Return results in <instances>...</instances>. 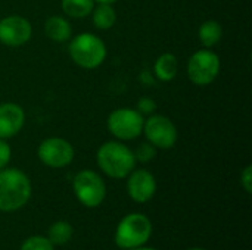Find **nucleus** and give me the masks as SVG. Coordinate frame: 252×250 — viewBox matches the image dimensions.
<instances>
[{"instance_id": "nucleus-11", "label": "nucleus", "mask_w": 252, "mask_h": 250, "mask_svg": "<svg viewBox=\"0 0 252 250\" xmlns=\"http://www.w3.org/2000/svg\"><path fill=\"white\" fill-rule=\"evenodd\" d=\"M128 196L137 203L149 202L157 192V180L146 169H133L127 181Z\"/></svg>"}, {"instance_id": "nucleus-10", "label": "nucleus", "mask_w": 252, "mask_h": 250, "mask_svg": "<svg viewBox=\"0 0 252 250\" xmlns=\"http://www.w3.org/2000/svg\"><path fill=\"white\" fill-rule=\"evenodd\" d=\"M32 37L31 22L21 15L0 18V43L6 47H21Z\"/></svg>"}, {"instance_id": "nucleus-1", "label": "nucleus", "mask_w": 252, "mask_h": 250, "mask_svg": "<svg viewBox=\"0 0 252 250\" xmlns=\"http://www.w3.org/2000/svg\"><path fill=\"white\" fill-rule=\"evenodd\" d=\"M96 161L100 171L115 180L128 177L137 162L134 158V152L120 140L105 141L97 149Z\"/></svg>"}, {"instance_id": "nucleus-26", "label": "nucleus", "mask_w": 252, "mask_h": 250, "mask_svg": "<svg viewBox=\"0 0 252 250\" xmlns=\"http://www.w3.org/2000/svg\"><path fill=\"white\" fill-rule=\"evenodd\" d=\"M126 250H155V249H152V248H134V249H126Z\"/></svg>"}, {"instance_id": "nucleus-3", "label": "nucleus", "mask_w": 252, "mask_h": 250, "mask_svg": "<svg viewBox=\"0 0 252 250\" xmlns=\"http://www.w3.org/2000/svg\"><path fill=\"white\" fill-rule=\"evenodd\" d=\"M68 53L78 68L96 69L103 65L108 56V49L99 35L93 32H80L69 40Z\"/></svg>"}, {"instance_id": "nucleus-20", "label": "nucleus", "mask_w": 252, "mask_h": 250, "mask_svg": "<svg viewBox=\"0 0 252 250\" xmlns=\"http://www.w3.org/2000/svg\"><path fill=\"white\" fill-rule=\"evenodd\" d=\"M21 250H55V249H53V245L49 242V239H47V237L34 236V237L27 239V240L22 243Z\"/></svg>"}, {"instance_id": "nucleus-6", "label": "nucleus", "mask_w": 252, "mask_h": 250, "mask_svg": "<svg viewBox=\"0 0 252 250\" xmlns=\"http://www.w3.org/2000/svg\"><path fill=\"white\" fill-rule=\"evenodd\" d=\"M221 62L216 52L211 49L196 50L188 60L186 72L189 80L198 87H207L216 81L220 74Z\"/></svg>"}, {"instance_id": "nucleus-27", "label": "nucleus", "mask_w": 252, "mask_h": 250, "mask_svg": "<svg viewBox=\"0 0 252 250\" xmlns=\"http://www.w3.org/2000/svg\"><path fill=\"white\" fill-rule=\"evenodd\" d=\"M188 250H205V249H201V248H192V249H188Z\"/></svg>"}, {"instance_id": "nucleus-13", "label": "nucleus", "mask_w": 252, "mask_h": 250, "mask_svg": "<svg viewBox=\"0 0 252 250\" xmlns=\"http://www.w3.org/2000/svg\"><path fill=\"white\" fill-rule=\"evenodd\" d=\"M44 34L55 43H66L72 38L74 29L66 16L52 15L44 22Z\"/></svg>"}, {"instance_id": "nucleus-19", "label": "nucleus", "mask_w": 252, "mask_h": 250, "mask_svg": "<svg viewBox=\"0 0 252 250\" xmlns=\"http://www.w3.org/2000/svg\"><path fill=\"white\" fill-rule=\"evenodd\" d=\"M157 147L154 146V144H151L149 141H143V143H140L137 147H136V150H133L134 152V158H136V161H139V162H151L155 156H157Z\"/></svg>"}, {"instance_id": "nucleus-24", "label": "nucleus", "mask_w": 252, "mask_h": 250, "mask_svg": "<svg viewBox=\"0 0 252 250\" xmlns=\"http://www.w3.org/2000/svg\"><path fill=\"white\" fill-rule=\"evenodd\" d=\"M140 81L143 83V84H154L155 83V77H154V74L152 72H149V71H143L142 74H140Z\"/></svg>"}, {"instance_id": "nucleus-9", "label": "nucleus", "mask_w": 252, "mask_h": 250, "mask_svg": "<svg viewBox=\"0 0 252 250\" xmlns=\"http://www.w3.org/2000/svg\"><path fill=\"white\" fill-rule=\"evenodd\" d=\"M37 156L46 167L59 169L72 164L75 158V149L63 137H49L40 143Z\"/></svg>"}, {"instance_id": "nucleus-21", "label": "nucleus", "mask_w": 252, "mask_h": 250, "mask_svg": "<svg viewBox=\"0 0 252 250\" xmlns=\"http://www.w3.org/2000/svg\"><path fill=\"white\" fill-rule=\"evenodd\" d=\"M136 109H137L139 113H142L146 118V116L155 113V111H157V102L152 97H146V96L145 97H140L137 100Z\"/></svg>"}, {"instance_id": "nucleus-17", "label": "nucleus", "mask_w": 252, "mask_h": 250, "mask_svg": "<svg viewBox=\"0 0 252 250\" xmlns=\"http://www.w3.org/2000/svg\"><path fill=\"white\" fill-rule=\"evenodd\" d=\"M94 0H61V9L68 18L81 19L92 13Z\"/></svg>"}, {"instance_id": "nucleus-14", "label": "nucleus", "mask_w": 252, "mask_h": 250, "mask_svg": "<svg viewBox=\"0 0 252 250\" xmlns=\"http://www.w3.org/2000/svg\"><path fill=\"white\" fill-rule=\"evenodd\" d=\"M177 72H179V59L174 53L165 52L161 56H158L157 60L154 62L152 74L155 80L168 83L176 78Z\"/></svg>"}, {"instance_id": "nucleus-7", "label": "nucleus", "mask_w": 252, "mask_h": 250, "mask_svg": "<svg viewBox=\"0 0 252 250\" xmlns=\"http://www.w3.org/2000/svg\"><path fill=\"white\" fill-rule=\"evenodd\" d=\"M72 190L78 202L86 208H96L106 197L103 178L92 169H83L74 177Z\"/></svg>"}, {"instance_id": "nucleus-22", "label": "nucleus", "mask_w": 252, "mask_h": 250, "mask_svg": "<svg viewBox=\"0 0 252 250\" xmlns=\"http://www.w3.org/2000/svg\"><path fill=\"white\" fill-rule=\"evenodd\" d=\"M10 158H12V149L9 143L0 139V169L7 167V164L10 162Z\"/></svg>"}, {"instance_id": "nucleus-12", "label": "nucleus", "mask_w": 252, "mask_h": 250, "mask_svg": "<svg viewBox=\"0 0 252 250\" xmlns=\"http://www.w3.org/2000/svg\"><path fill=\"white\" fill-rule=\"evenodd\" d=\"M25 125V111L13 102L0 103V139L15 137Z\"/></svg>"}, {"instance_id": "nucleus-4", "label": "nucleus", "mask_w": 252, "mask_h": 250, "mask_svg": "<svg viewBox=\"0 0 252 250\" xmlns=\"http://www.w3.org/2000/svg\"><path fill=\"white\" fill-rule=\"evenodd\" d=\"M152 233V224L143 214H130L124 217L115 230V243L121 249H134L143 246Z\"/></svg>"}, {"instance_id": "nucleus-15", "label": "nucleus", "mask_w": 252, "mask_h": 250, "mask_svg": "<svg viewBox=\"0 0 252 250\" xmlns=\"http://www.w3.org/2000/svg\"><path fill=\"white\" fill-rule=\"evenodd\" d=\"M198 38L205 49H213L223 38V27L216 19L204 21L198 28Z\"/></svg>"}, {"instance_id": "nucleus-8", "label": "nucleus", "mask_w": 252, "mask_h": 250, "mask_svg": "<svg viewBox=\"0 0 252 250\" xmlns=\"http://www.w3.org/2000/svg\"><path fill=\"white\" fill-rule=\"evenodd\" d=\"M142 134L146 137V141L161 150L173 149L179 140V131L176 124L168 116L159 113L149 115L145 119Z\"/></svg>"}, {"instance_id": "nucleus-23", "label": "nucleus", "mask_w": 252, "mask_h": 250, "mask_svg": "<svg viewBox=\"0 0 252 250\" xmlns=\"http://www.w3.org/2000/svg\"><path fill=\"white\" fill-rule=\"evenodd\" d=\"M241 184L244 187V190L247 193H251L252 192V167L251 165H247L245 169L241 172Z\"/></svg>"}, {"instance_id": "nucleus-25", "label": "nucleus", "mask_w": 252, "mask_h": 250, "mask_svg": "<svg viewBox=\"0 0 252 250\" xmlns=\"http://www.w3.org/2000/svg\"><path fill=\"white\" fill-rule=\"evenodd\" d=\"M118 0H94V3H105V4H114Z\"/></svg>"}, {"instance_id": "nucleus-18", "label": "nucleus", "mask_w": 252, "mask_h": 250, "mask_svg": "<svg viewBox=\"0 0 252 250\" xmlns=\"http://www.w3.org/2000/svg\"><path fill=\"white\" fill-rule=\"evenodd\" d=\"M72 234H74V228L71 224L65 221H58L53 225H50L47 239L53 246H62V245H66L72 239Z\"/></svg>"}, {"instance_id": "nucleus-2", "label": "nucleus", "mask_w": 252, "mask_h": 250, "mask_svg": "<svg viewBox=\"0 0 252 250\" xmlns=\"http://www.w3.org/2000/svg\"><path fill=\"white\" fill-rule=\"evenodd\" d=\"M31 197V181L19 169H0V211L13 212L21 209Z\"/></svg>"}, {"instance_id": "nucleus-16", "label": "nucleus", "mask_w": 252, "mask_h": 250, "mask_svg": "<svg viewBox=\"0 0 252 250\" xmlns=\"http://www.w3.org/2000/svg\"><path fill=\"white\" fill-rule=\"evenodd\" d=\"M90 15L93 25L100 31L111 29L117 22V12L114 9V4L96 3Z\"/></svg>"}, {"instance_id": "nucleus-5", "label": "nucleus", "mask_w": 252, "mask_h": 250, "mask_svg": "<svg viewBox=\"0 0 252 250\" xmlns=\"http://www.w3.org/2000/svg\"><path fill=\"white\" fill-rule=\"evenodd\" d=\"M145 116L136 108H117L106 119L108 131L120 141H131L142 136Z\"/></svg>"}]
</instances>
